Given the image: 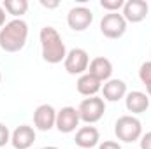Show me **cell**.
I'll list each match as a JSON object with an SVG mask.
<instances>
[{
	"label": "cell",
	"mask_w": 151,
	"mask_h": 149,
	"mask_svg": "<svg viewBox=\"0 0 151 149\" xmlns=\"http://www.w3.org/2000/svg\"><path fill=\"white\" fill-rule=\"evenodd\" d=\"M39 40H40V49H42V60L51 63V65H56V63H62L67 56V47H65V42L62 35L58 34L56 28L53 27H44L40 28V34H39Z\"/></svg>",
	"instance_id": "6da1fadb"
},
{
	"label": "cell",
	"mask_w": 151,
	"mask_h": 149,
	"mask_svg": "<svg viewBox=\"0 0 151 149\" xmlns=\"http://www.w3.org/2000/svg\"><path fill=\"white\" fill-rule=\"evenodd\" d=\"M28 39V25L23 19H11L0 28V49L5 53H18L25 47Z\"/></svg>",
	"instance_id": "7a4b0ae2"
},
{
	"label": "cell",
	"mask_w": 151,
	"mask_h": 149,
	"mask_svg": "<svg viewBox=\"0 0 151 149\" xmlns=\"http://www.w3.org/2000/svg\"><path fill=\"white\" fill-rule=\"evenodd\" d=\"M114 133L121 142H135L142 137V123L135 116H121L114 123Z\"/></svg>",
	"instance_id": "3957f363"
},
{
	"label": "cell",
	"mask_w": 151,
	"mask_h": 149,
	"mask_svg": "<svg viewBox=\"0 0 151 149\" xmlns=\"http://www.w3.org/2000/svg\"><path fill=\"white\" fill-rule=\"evenodd\" d=\"M77 112H79V117L83 123L93 125L102 119V116L106 112V102L100 97H88L79 104Z\"/></svg>",
	"instance_id": "277c9868"
},
{
	"label": "cell",
	"mask_w": 151,
	"mask_h": 149,
	"mask_svg": "<svg viewBox=\"0 0 151 149\" xmlns=\"http://www.w3.org/2000/svg\"><path fill=\"white\" fill-rule=\"evenodd\" d=\"M100 32L107 39H119L127 32V21L119 12H107L100 19Z\"/></svg>",
	"instance_id": "5b68a950"
},
{
	"label": "cell",
	"mask_w": 151,
	"mask_h": 149,
	"mask_svg": "<svg viewBox=\"0 0 151 149\" xmlns=\"http://www.w3.org/2000/svg\"><path fill=\"white\" fill-rule=\"evenodd\" d=\"M63 67L70 75H83L86 74V70L90 67V56L84 49L74 47L67 53V56L63 60Z\"/></svg>",
	"instance_id": "8992f818"
},
{
	"label": "cell",
	"mask_w": 151,
	"mask_h": 149,
	"mask_svg": "<svg viewBox=\"0 0 151 149\" xmlns=\"http://www.w3.org/2000/svg\"><path fill=\"white\" fill-rule=\"evenodd\" d=\"M81 123V117H79V112L76 107H62L60 111H56V130L60 133H72L76 132V128L79 126Z\"/></svg>",
	"instance_id": "52a82bcc"
},
{
	"label": "cell",
	"mask_w": 151,
	"mask_h": 149,
	"mask_svg": "<svg viewBox=\"0 0 151 149\" xmlns=\"http://www.w3.org/2000/svg\"><path fill=\"white\" fill-rule=\"evenodd\" d=\"M91 21H93V12H91V9H88L84 5L72 7L67 14V25L74 32H84L91 25Z\"/></svg>",
	"instance_id": "ba28073f"
},
{
	"label": "cell",
	"mask_w": 151,
	"mask_h": 149,
	"mask_svg": "<svg viewBox=\"0 0 151 149\" xmlns=\"http://www.w3.org/2000/svg\"><path fill=\"white\" fill-rule=\"evenodd\" d=\"M148 12H150L148 2H144V0H128L123 5L121 16L125 18L127 23H141V21L146 19Z\"/></svg>",
	"instance_id": "9c48e42d"
},
{
	"label": "cell",
	"mask_w": 151,
	"mask_h": 149,
	"mask_svg": "<svg viewBox=\"0 0 151 149\" xmlns=\"http://www.w3.org/2000/svg\"><path fill=\"white\" fill-rule=\"evenodd\" d=\"M34 125L40 132H49L51 128H55L56 125V111L53 105L49 104H42L39 105L34 112Z\"/></svg>",
	"instance_id": "30bf717a"
},
{
	"label": "cell",
	"mask_w": 151,
	"mask_h": 149,
	"mask_svg": "<svg viewBox=\"0 0 151 149\" xmlns=\"http://www.w3.org/2000/svg\"><path fill=\"white\" fill-rule=\"evenodd\" d=\"M34 142H35V130L28 125H21L11 133V144L14 149H32Z\"/></svg>",
	"instance_id": "8fae6325"
},
{
	"label": "cell",
	"mask_w": 151,
	"mask_h": 149,
	"mask_svg": "<svg viewBox=\"0 0 151 149\" xmlns=\"http://www.w3.org/2000/svg\"><path fill=\"white\" fill-rule=\"evenodd\" d=\"M76 146L79 149H91L95 146H99V140H100V133L95 126L88 125V126H81L77 132H76Z\"/></svg>",
	"instance_id": "7c38bea8"
},
{
	"label": "cell",
	"mask_w": 151,
	"mask_h": 149,
	"mask_svg": "<svg viewBox=\"0 0 151 149\" xmlns=\"http://www.w3.org/2000/svg\"><path fill=\"white\" fill-rule=\"evenodd\" d=\"M88 74H91L93 77H97L100 82H107L113 75V63L111 60H107L106 56H97L90 62L88 67Z\"/></svg>",
	"instance_id": "4fadbf2b"
},
{
	"label": "cell",
	"mask_w": 151,
	"mask_h": 149,
	"mask_svg": "<svg viewBox=\"0 0 151 149\" xmlns=\"http://www.w3.org/2000/svg\"><path fill=\"white\" fill-rule=\"evenodd\" d=\"M125 105H127V111L132 112V116L142 114L150 107V97L142 91H130L125 97Z\"/></svg>",
	"instance_id": "5bb4252c"
},
{
	"label": "cell",
	"mask_w": 151,
	"mask_h": 149,
	"mask_svg": "<svg viewBox=\"0 0 151 149\" xmlns=\"http://www.w3.org/2000/svg\"><path fill=\"white\" fill-rule=\"evenodd\" d=\"M102 93H104V102H119L121 98L127 97V84L121 79H109L107 82H104L102 86Z\"/></svg>",
	"instance_id": "9a60e30c"
},
{
	"label": "cell",
	"mask_w": 151,
	"mask_h": 149,
	"mask_svg": "<svg viewBox=\"0 0 151 149\" xmlns=\"http://www.w3.org/2000/svg\"><path fill=\"white\" fill-rule=\"evenodd\" d=\"M76 88H77V93L83 97H97V93L102 90V82L97 77H93L91 74L86 72V74L79 75Z\"/></svg>",
	"instance_id": "2e32d148"
},
{
	"label": "cell",
	"mask_w": 151,
	"mask_h": 149,
	"mask_svg": "<svg viewBox=\"0 0 151 149\" xmlns=\"http://www.w3.org/2000/svg\"><path fill=\"white\" fill-rule=\"evenodd\" d=\"M5 12L14 16V19H21V16L28 11V2L27 0H5L2 4Z\"/></svg>",
	"instance_id": "e0dca14e"
},
{
	"label": "cell",
	"mask_w": 151,
	"mask_h": 149,
	"mask_svg": "<svg viewBox=\"0 0 151 149\" xmlns=\"http://www.w3.org/2000/svg\"><path fill=\"white\" fill-rule=\"evenodd\" d=\"M125 0H100V7L107 12H118L119 9H123Z\"/></svg>",
	"instance_id": "ac0fdd59"
},
{
	"label": "cell",
	"mask_w": 151,
	"mask_h": 149,
	"mask_svg": "<svg viewBox=\"0 0 151 149\" xmlns=\"http://www.w3.org/2000/svg\"><path fill=\"white\" fill-rule=\"evenodd\" d=\"M139 79L142 81V84H151V62H144L139 69Z\"/></svg>",
	"instance_id": "d6986e66"
},
{
	"label": "cell",
	"mask_w": 151,
	"mask_h": 149,
	"mask_svg": "<svg viewBox=\"0 0 151 149\" xmlns=\"http://www.w3.org/2000/svg\"><path fill=\"white\" fill-rule=\"evenodd\" d=\"M9 142H11V132L4 123H0V149L5 144H9Z\"/></svg>",
	"instance_id": "ffe728a7"
},
{
	"label": "cell",
	"mask_w": 151,
	"mask_h": 149,
	"mask_svg": "<svg viewBox=\"0 0 151 149\" xmlns=\"http://www.w3.org/2000/svg\"><path fill=\"white\" fill-rule=\"evenodd\" d=\"M141 149H151V132L141 137Z\"/></svg>",
	"instance_id": "44dd1931"
},
{
	"label": "cell",
	"mask_w": 151,
	"mask_h": 149,
	"mask_svg": "<svg viewBox=\"0 0 151 149\" xmlns=\"http://www.w3.org/2000/svg\"><path fill=\"white\" fill-rule=\"evenodd\" d=\"M99 149H121V146H119L116 140H104V142L99 146Z\"/></svg>",
	"instance_id": "7402d4cb"
},
{
	"label": "cell",
	"mask_w": 151,
	"mask_h": 149,
	"mask_svg": "<svg viewBox=\"0 0 151 149\" xmlns=\"http://www.w3.org/2000/svg\"><path fill=\"white\" fill-rule=\"evenodd\" d=\"M40 5L46 9H56L60 5V2L58 0H40Z\"/></svg>",
	"instance_id": "603a6c76"
},
{
	"label": "cell",
	"mask_w": 151,
	"mask_h": 149,
	"mask_svg": "<svg viewBox=\"0 0 151 149\" xmlns=\"http://www.w3.org/2000/svg\"><path fill=\"white\" fill-rule=\"evenodd\" d=\"M5 25V9L0 5V28Z\"/></svg>",
	"instance_id": "cb8c5ba5"
},
{
	"label": "cell",
	"mask_w": 151,
	"mask_h": 149,
	"mask_svg": "<svg viewBox=\"0 0 151 149\" xmlns=\"http://www.w3.org/2000/svg\"><path fill=\"white\" fill-rule=\"evenodd\" d=\"M146 91H148V97H151V84H148V86H146Z\"/></svg>",
	"instance_id": "d4e9b609"
},
{
	"label": "cell",
	"mask_w": 151,
	"mask_h": 149,
	"mask_svg": "<svg viewBox=\"0 0 151 149\" xmlns=\"http://www.w3.org/2000/svg\"><path fill=\"white\" fill-rule=\"evenodd\" d=\"M44 149H58V148H55V146H47V148H44Z\"/></svg>",
	"instance_id": "484cf974"
},
{
	"label": "cell",
	"mask_w": 151,
	"mask_h": 149,
	"mask_svg": "<svg viewBox=\"0 0 151 149\" xmlns=\"http://www.w3.org/2000/svg\"><path fill=\"white\" fill-rule=\"evenodd\" d=\"M0 82H2V72H0Z\"/></svg>",
	"instance_id": "4316f807"
},
{
	"label": "cell",
	"mask_w": 151,
	"mask_h": 149,
	"mask_svg": "<svg viewBox=\"0 0 151 149\" xmlns=\"http://www.w3.org/2000/svg\"><path fill=\"white\" fill-rule=\"evenodd\" d=\"M34 149H44V148H34Z\"/></svg>",
	"instance_id": "83f0119b"
},
{
	"label": "cell",
	"mask_w": 151,
	"mask_h": 149,
	"mask_svg": "<svg viewBox=\"0 0 151 149\" xmlns=\"http://www.w3.org/2000/svg\"><path fill=\"white\" fill-rule=\"evenodd\" d=\"M76 149H79V148H76Z\"/></svg>",
	"instance_id": "f1b7e54d"
}]
</instances>
